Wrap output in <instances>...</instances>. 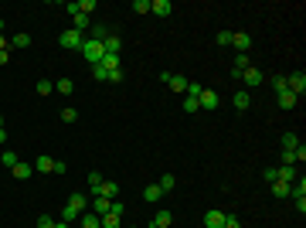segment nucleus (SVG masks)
I'll use <instances>...</instances> for the list:
<instances>
[{"mask_svg":"<svg viewBox=\"0 0 306 228\" xmlns=\"http://www.w3.org/2000/svg\"><path fill=\"white\" fill-rule=\"evenodd\" d=\"M78 51H82V58H85L89 65H99V61L106 58V44H102V41H96V38H85Z\"/></svg>","mask_w":306,"mask_h":228,"instance_id":"1","label":"nucleus"},{"mask_svg":"<svg viewBox=\"0 0 306 228\" xmlns=\"http://www.w3.org/2000/svg\"><path fill=\"white\" fill-rule=\"evenodd\" d=\"M85 208H89V198L78 191V194H72V198H68V205H65V211H61V222H75Z\"/></svg>","mask_w":306,"mask_h":228,"instance_id":"2","label":"nucleus"},{"mask_svg":"<svg viewBox=\"0 0 306 228\" xmlns=\"http://www.w3.org/2000/svg\"><path fill=\"white\" fill-rule=\"evenodd\" d=\"M82 34H78V31H72V27H68V31H61V38H58V44H61V48H68V51H78V48H82Z\"/></svg>","mask_w":306,"mask_h":228,"instance_id":"3","label":"nucleus"},{"mask_svg":"<svg viewBox=\"0 0 306 228\" xmlns=\"http://www.w3.org/2000/svg\"><path fill=\"white\" fill-rule=\"evenodd\" d=\"M242 78H245V85H249V89H259V85L266 82V72H262V68H255V65H249V68L242 72Z\"/></svg>","mask_w":306,"mask_h":228,"instance_id":"4","label":"nucleus"},{"mask_svg":"<svg viewBox=\"0 0 306 228\" xmlns=\"http://www.w3.org/2000/svg\"><path fill=\"white\" fill-rule=\"evenodd\" d=\"M92 198H109V201H116V198H119V184H116V181H102V184L92 191Z\"/></svg>","mask_w":306,"mask_h":228,"instance_id":"5","label":"nucleus"},{"mask_svg":"<svg viewBox=\"0 0 306 228\" xmlns=\"http://www.w3.org/2000/svg\"><path fill=\"white\" fill-rule=\"evenodd\" d=\"M286 89L293 95H303L306 92V75L303 72H293V75H286Z\"/></svg>","mask_w":306,"mask_h":228,"instance_id":"6","label":"nucleus"},{"mask_svg":"<svg viewBox=\"0 0 306 228\" xmlns=\"http://www.w3.org/2000/svg\"><path fill=\"white\" fill-rule=\"evenodd\" d=\"M225 211H218V208H211V211H204V228H225Z\"/></svg>","mask_w":306,"mask_h":228,"instance_id":"7","label":"nucleus"},{"mask_svg":"<svg viewBox=\"0 0 306 228\" xmlns=\"http://www.w3.org/2000/svg\"><path fill=\"white\" fill-rule=\"evenodd\" d=\"M231 48L238 51V55H249V48H252V38L242 31V34H231Z\"/></svg>","mask_w":306,"mask_h":228,"instance_id":"8","label":"nucleus"},{"mask_svg":"<svg viewBox=\"0 0 306 228\" xmlns=\"http://www.w3.org/2000/svg\"><path fill=\"white\" fill-rule=\"evenodd\" d=\"M197 102H201V109H218V92L204 89V92L197 95Z\"/></svg>","mask_w":306,"mask_h":228,"instance_id":"9","label":"nucleus"},{"mask_svg":"<svg viewBox=\"0 0 306 228\" xmlns=\"http://www.w3.org/2000/svg\"><path fill=\"white\" fill-rule=\"evenodd\" d=\"M296 177H300L296 167H276V181H283V184H293Z\"/></svg>","mask_w":306,"mask_h":228,"instance_id":"10","label":"nucleus"},{"mask_svg":"<svg viewBox=\"0 0 306 228\" xmlns=\"http://www.w3.org/2000/svg\"><path fill=\"white\" fill-rule=\"evenodd\" d=\"M170 10H173L170 0H150V14H160V17H167Z\"/></svg>","mask_w":306,"mask_h":228,"instance_id":"11","label":"nucleus"},{"mask_svg":"<svg viewBox=\"0 0 306 228\" xmlns=\"http://www.w3.org/2000/svg\"><path fill=\"white\" fill-rule=\"evenodd\" d=\"M249 65H252L249 55H235V61H231V75H235V78H242V72H245Z\"/></svg>","mask_w":306,"mask_h":228,"instance_id":"12","label":"nucleus"},{"mask_svg":"<svg viewBox=\"0 0 306 228\" xmlns=\"http://www.w3.org/2000/svg\"><path fill=\"white\" fill-rule=\"evenodd\" d=\"M173 225V215L167 208L163 211H156V215H153V228H170Z\"/></svg>","mask_w":306,"mask_h":228,"instance_id":"13","label":"nucleus"},{"mask_svg":"<svg viewBox=\"0 0 306 228\" xmlns=\"http://www.w3.org/2000/svg\"><path fill=\"white\" fill-rule=\"evenodd\" d=\"M89 205H92V215H99V218L109 215V198H92Z\"/></svg>","mask_w":306,"mask_h":228,"instance_id":"14","label":"nucleus"},{"mask_svg":"<svg viewBox=\"0 0 306 228\" xmlns=\"http://www.w3.org/2000/svg\"><path fill=\"white\" fill-rule=\"evenodd\" d=\"M34 171H41V174H51V171H55V160H51V157H44V153H41L38 160H34Z\"/></svg>","mask_w":306,"mask_h":228,"instance_id":"15","label":"nucleus"},{"mask_svg":"<svg viewBox=\"0 0 306 228\" xmlns=\"http://www.w3.org/2000/svg\"><path fill=\"white\" fill-rule=\"evenodd\" d=\"M31 174H34V164H24V160H20L17 167H14V177H17V181H27Z\"/></svg>","mask_w":306,"mask_h":228,"instance_id":"16","label":"nucleus"},{"mask_svg":"<svg viewBox=\"0 0 306 228\" xmlns=\"http://www.w3.org/2000/svg\"><path fill=\"white\" fill-rule=\"evenodd\" d=\"M55 92H58V95H72V92H75V82H72V78H58Z\"/></svg>","mask_w":306,"mask_h":228,"instance_id":"17","label":"nucleus"},{"mask_svg":"<svg viewBox=\"0 0 306 228\" xmlns=\"http://www.w3.org/2000/svg\"><path fill=\"white\" fill-rule=\"evenodd\" d=\"M167 85H170L173 92H187V78H184V75H173V72H170V82H167Z\"/></svg>","mask_w":306,"mask_h":228,"instance_id":"18","label":"nucleus"},{"mask_svg":"<svg viewBox=\"0 0 306 228\" xmlns=\"http://www.w3.org/2000/svg\"><path fill=\"white\" fill-rule=\"evenodd\" d=\"M156 188H160L163 194H167V191H173V188H177V177H173V174H163V177L156 181Z\"/></svg>","mask_w":306,"mask_h":228,"instance_id":"19","label":"nucleus"},{"mask_svg":"<svg viewBox=\"0 0 306 228\" xmlns=\"http://www.w3.org/2000/svg\"><path fill=\"white\" fill-rule=\"evenodd\" d=\"M10 48H31V34H27V31L14 34V38H10Z\"/></svg>","mask_w":306,"mask_h":228,"instance_id":"20","label":"nucleus"},{"mask_svg":"<svg viewBox=\"0 0 306 228\" xmlns=\"http://www.w3.org/2000/svg\"><path fill=\"white\" fill-rule=\"evenodd\" d=\"M102 44H106V55H119V48H123V38H113V34H109V38L102 41Z\"/></svg>","mask_w":306,"mask_h":228,"instance_id":"21","label":"nucleus"},{"mask_svg":"<svg viewBox=\"0 0 306 228\" xmlns=\"http://www.w3.org/2000/svg\"><path fill=\"white\" fill-rule=\"evenodd\" d=\"M296 102H300V95H293L289 89H286V92H279V106H283V109H293Z\"/></svg>","mask_w":306,"mask_h":228,"instance_id":"22","label":"nucleus"},{"mask_svg":"<svg viewBox=\"0 0 306 228\" xmlns=\"http://www.w3.org/2000/svg\"><path fill=\"white\" fill-rule=\"evenodd\" d=\"M0 164L14 171V167H17V164H20V157H17V153H14V150H3V157H0Z\"/></svg>","mask_w":306,"mask_h":228,"instance_id":"23","label":"nucleus"},{"mask_svg":"<svg viewBox=\"0 0 306 228\" xmlns=\"http://www.w3.org/2000/svg\"><path fill=\"white\" fill-rule=\"evenodd\" d=\"M160 198H163V191L156 188V184H150V188L143 191V201H153V205H156V201H160Z\"/></svg>","mask_w":306,"mask_h":228,"instance_id":"24","label":"nucleus"},{"mask_svg":"<svg viewBox=\"0 0 306 228\" xmlns=\"http://www.w3.org/2000/svg\"><path fill=\"white\" fill-rule=\"evenodd\" d=\"M85 27H89V17H85V14H72V31H78V34H82Z\"/></svg>","mask_w":306,"mask_h":228,"instance_id":"25","label":"nucleus"},{"mask_svg":"<svg viewBox=\"0 0 306 228\" xmlns=\"http://www.w3.org/2000/svg\"><path fill=\"white\" fill-rule=\"evenodd\" d=\"M99 228H123V218H113V215H102V218H99Z\"/></svg>","mask_w":306,"mask_h":228,"instance_id":"26","label":"nucleus"},{"mask_svg":"<svg viewBox=\"0 0 306 228\" xmlns=\"http://www.w3.org/2000/svg\"><path fill=\"white\" fill-rule=\"evenodd\" d=\"M249 106H252L249 92H235V109H249Z\"/></svg>","mask_w":306,"mask_h":228,"instance_id":"27","label":"nucleus"},{"mask_svg":"<svg viewBox=\"0 0 306 228\" xmlns=\"http://www.w3.org/2000/svg\"><path fill=\"white\" fill-rule=\"evenodd\" d=\"M300 147V136L296 133H283V150H296Z\"/></svg>","mask_w":306,"mask_h":228,"instance_id":"28","label":"nucleus"},{"mask_svg":"<svg viewBox=\"0 0 306 228\" xmlns=\"http://www.w3.org/2000/svg\"><path fill=\"white\" fill-rule=\"evenodd\" d=\"M82 228H99V215H92V211H82Z\"/></svg>","mask_w":306,"mask_h":228,"instance_id":"29","label":"nucleus"},{"mask_svg":"<svg viewBox=\"0 0 306 228\" xmlns=\"http://www.w3.org/2000/svg\"><path fill=\"white\" fill-rule=\"evenodd\" d=\"M99 65H106V72H113V68H123V65H119V55H106L102 61H99Z\"/></svg>","mask_w":306,"mask_h":228,"instance_id":"30","label":"nucleus"},{"mask_svg":"<svg viewBox=\"0 0 306 228\" xmlns=\"http://www.w3.org/2000/svg\"><path fill=\"white\" fill-rule=\"evenodd\" d=\"M34 92H38V95H51V92H55V85H51L48 78H41L38 85H34Z\"/></svg>","mask_w":306,"mask_h":228,"instance_id":"31","label":"nucleus"},{"mask_svg":"<svg viewBox=\"0 0 306 228\" xmlns=\"http://www.w3.org/2000/svg\"><path fill=\"white\" fill-rule=\"evenodd\" d=\"M272 194H276V198H289V184H283V181H272Z\"/></svg>","mask_w":306,"mask_h":228,"instance_id":"32","label":"nucleus"},{"mask_svg":"<svg viewBox=\"0 0 306 228\" xmlns=\"http://www.w3.org/2000/svg\"><path fill=\"white\" fill-rule=\"evenodd\" d=\"M92 78H96V82H109V72H106V65H92Z\"/></svg>","mask_w":306,"mask_h":228,"instance_id":"33","label":"nucleus"},{"mask_svg":"<svg viewBox=\"0 0 306 228\" xmlns=\"http://www.w3.org/2000/svg\"><path fill=\"white\" fill-rule=\"evenodd\" d=\"M109 215H113V218H123V215H126V205H123V201H109Z\"/></svg>","mask_w":306,"mask_h":228,"instance_id":"34","label":"nucleus"},{"mask_svg":"<svg viewBox=\"0 0 306 228\" xmlns=\"http://www.w3.org/2000/svg\"><path fill=\"white\" fill-rule=\"evenodd\" d=\"M102 181H106V177H102L99 171H92V174H89V194H92V191H96L99 184H102Z\"/></svg>","mask_w":306,"mask_h":228,"instance_id":"35","label":"nucleus"},{"mask_svg":"<svg viewBox=\"0 0 306 228\" xmlns=\"http://www.w3.org/2000/svg\"><path fill=\"white\" fill-rule=\"evenodd\" d=\"M75 119H78V109H72V106L61 109V123H75Z\"/></svg>","mask_w":306,"mask_h":228,"instance_id":"36","label":"nucleus"},{"mask_svg":"<svg viewBox=\"0 0 306 228\" xmlns=\"http://www.w3.org/2000/svg\"><path fill=\"white\" fill-rule=\"evenodd\" d=\"M218 48H231V31H218Z\"/></svg>","mask_w":306,"mask_h":228,"instance_id":"37","label":"nucleus"},{"mask_svg":"<svg viewBox=\"0 0 306 228\" xmlns=\"http://www.w3.org/2000/svg\"><path fill=\"white\" fill-rule=\"evenodd\" d=\"M133 10L136 14H150V0H133Z\"/></svg>","mask_w":306,"mask_h":228,"instance_id":"38","label":"nucleus"},{"mask_svg":"<svg viewBox=\"0 0 306 228\" xmlns=\"http://www.w3.org/2000/svg\"><path fill=\"white\" fill-rule=\"evenodd\" d=\"M272 89H276V92H286V75H272Z\"/></svg>","mask_w":306,"mask_h":228,"instance_id":"39","label":"nucleus"},{"mask_svg":"<svg viewBox=\"0 0 306 228\" xmlns=\"http://www.w3.org/2000/svg\"><path fill=\"white\" fill-rule=\"evenodd\" d=\"M197 109H201V102H197V99H191V95H187V99H184V113H197Z\"/></svg>","mask_w":306,"mask_h":228,"instance_id":"40","label":"nucleus"},{"mask_svg":"<svg viewBox=\"0 0 306 228\" xmlns=\"http://www.w3.org/2000/svg\"><path fill=\"white\" fill-rule=\"evenodd\" d=\"M89 10H96V0H82V3H78V14L89 17Z\"/></svg>","mask_w":306,"mask_h":228,"instance_id":"41","label":"nucleus"},{"mask_svg":"<svg viewBox=\"0 0 306 228\" xmlns=\"http://www.w3.org/2000/svg\"><path fill=\"white\" fill-rule=\"evenodd\" d=\"M55 225H58V222L51 218V215H41V218H38V228H55Z\"/></svg>","mask_w":306,"mask_h":228,"instance_id":"42","label":"nucleus"},{"mask_svg":"<svg viewBox=\"0 0 306 228\" xmlns=\"http://www.w3.org/2000/svg\"><path fill=\"white\" fill-rule=\"evenodd\" d=\"M187 92H191V99H197V95L204 92V85H197V82H187Z\"/></svg>","mask_w":306,"mask_h":228,"instance_id":"43","label":"nucleus"},{"mask_svg":"<svg viewBox=\"0 0 306 228\" xmlns=\"http://www.w3.org/2000/svg\"><path fill=\"white\" fill-rule=\"evenodd\" d=\"M225 228H242V222H238L235 215H228V218H225Z\"/></svg>","mask_w":306,"mask_h":228,"instance_id":"44","label":"nucleus"},{"mask_svg":"<svg viewBox=\"0 0 306 228\" xmlns=\"http://www.w3.org/2000/svg\"><path fill=\"white\" fill-rule=\"evenodd\" d=\"M293 205H296V211L303 215V211H306V198H293Z\"/></svg>","mask_w":306,"mask_h":228,"instance_id":"45","label":"nucleus"},{"mask_svg":"<svg viewBox=\"0 0 306 228\" xmlns=\"http://www.w3.org/2000/svg\"><path fill=\"white\" fill-rule=\"evenodd\" d=\"M109 82H123V68H113V72H109Z\"/></svg>","mask_w":306,"mask_h":228,"instance_id":"46","label":"nucleus"},{"mask_svg":"<svg viewBox=\"0 0 306 228\" xmlns=\"http://www.w3.org/2000/svg\"><path fill=\"white\" fill-rule=\"evenodd\" d=\"M7 48H10V38H3V34H0V51H7Z\"/></svg>","mask_w":306,"mask_h":228,"instance_id":"47","label":"nucleus"},{"mask_svg":"<svg viewBox=\"0 0 306 228\" xmlns=\"http://www.w3.org/2000/svg\"><path fill=\"white\" fill-rule=\"evenodd\" d=\"M3 143H7V130H0V147H3Z\"/></svg>","mask_w":306,"mask_h":228,"instance_id":"48","label":"nucleus"},{"mask_svg":"<svg viewBox=\"0 0 306 228\" xmlns=\"http://www.w3.org/2000/svg\"><path fill=\"white\" fill-rule=\"evenodd\" d=\"M0 130H3V116H0Z\"/></svg>","mask_w":306,"mask_h":228,"instance_id":"49","label":"nucleus"},{"mask_svg":"<svg viewBox=\"0 0 306 228\" xmlns=\"http://www.w3.org/2000/svg\"><path fill=\"white\" fill-rule=\"evenodd\" d=\"M0 34H3V20H0Z\"/></svg>","mask_w":306,"mask_h":228,"instance_id":"50","label":"nucleus"},{"mask_svg":"<svg viewBox=\"0 0 306 228\" xmlns=\"http://www.w3.org/2000/svg\"><path fill=\"white\" fill-rule=\"evenodd\" d=\"M130 228H136V225H130Z\"/></svg>","mask_w":306,"mask_h":228,"instance_id":"51","label":"nucleus"}]
</instances>
